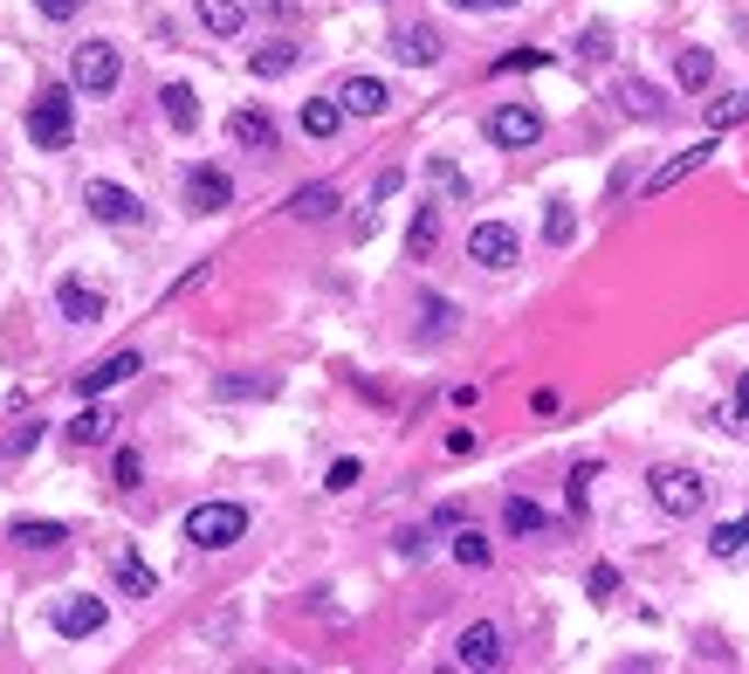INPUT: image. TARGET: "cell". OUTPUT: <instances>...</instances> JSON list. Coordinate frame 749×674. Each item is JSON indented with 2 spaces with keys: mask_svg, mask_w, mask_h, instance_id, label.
<instances>
[{
  "mask_svg": "<svg viewBox=\"0 0 749 674\" xmlns=\"http://www.w3.org/2000/svg\"><path fill=\"white\" fill-rule=\"evenodd\" d=\"M248 537V509L241 503H193L186 509V543L193 551H235Z\"/></svg>",
  "mask_w": 749,
  "mask_h": 674,
  "instance_id": "cell-1",
  "label": "cell"
},
{
  "mask_svg": "<svg viewBox=\"0 0 749 674\" xmlns=\"http://www.w3.org/2000/svg\"><path fill=\"white\" fill-rule=\"evenodd\" d=\"M29 138H35L42 151H69V138H76V97H69L63 83H48V90L29 103Z\"/></svg>",
  "mask_w": 749,
  "mask_h": 674,
  "instance_id": "cell-2",
  "label": "cell"
},
{
  "mask_svg": "<svg viewBox=\"0 0 749 674\" xmlns=\"http://www.w3.org/2000/svg\"><path fill=\"white\" fill-rule=\"evenodd\" d=\"M647 496H654L667 516H702V509H708V482L694 475V469H681V461H660V469L647 475Z\"/></svg>",
  "mask_w": 749,
  "mask_h": 674,
  "instance_id": "cell-3",
  "label": "cell"
},
{
  "mask_svg": "<svg viewBox=\"0 0 749 674\" xmlns=\"http://www.w3.org/2000/svg\"><path fill=\"white\" fill-rule=\"evenodd\" d=\"M117 76H124L117 42H76V56H69V83L83 90V97H111V90H117Z\"/></svg>",
  "mask_w": 749,
  "mask_h": 674,
  "instance_id": "cell-4",
  "label": "cell"
},
{
  "mask_svg": "<svg viewBox=\"0 0 749 674\" xmlns=\"http://www.w3.org/2000/svg\"><path fill=\"white\" fill-rule=\"evenodd\" d=\"M468 262H481V269H515L523 262V235H515L509 221H475L468 227Z\"/></svg>",
  "mask_w": 749,
  "mask_h": 674,
  "instance_id": "cell-5",
  "label": "cell"
},
{
  "mask_svg": "<svg viewBox=\"0 0 749 674\" xmlns=\"http://www.w3.org/2000/svg\"><path fill=\"white\" fill-rule=\"evenodd\" d=\"M488 138L502 151H530L544 138V111H536V103H496V111H488Z\"/></svg>",
  "mask_w": 749,
  "mask_h": 674,
  "instance_id": "cell-6",
  "label": "cell"
},
{
  "mask_svg": "<svg viewBox=\"0 0 749 674\" xmlns=\"http://www.w3.org/2000/svg\"><path fill=\"white\" fill-rule=\"evenodd\" d=\"M83 206H90L103 227H138V221H145V200H138L132 187H117V179H90V187H83Z\"/></svg>",
  "mask_w": 749,
  "mask_h": 674,
  "instance_id": "cell-7",
  "label": "cell"
},
{
  "mask_svg": "<svg viewBox=\"0 0 749 674\" xmlns=\"http://www.w3.org/2000/svg\"><path fill=\"white\" fill-rule=\"evenodd\" d=\"M454 661H461V667H475V674L502 667V661H509V640H502V627H496V619H475V627H461V640H454Z\"/></svg>",
  "mask_w": 749,
  "mask_h": 674,
  "instance_id": "cell-8",
  "label": "cell"
},
{
  "mask_svg": "<svg viewBox=\"0 0 749 674\" xmlns=\"http://www.w3.org/2000/svg\"><path fill=\"white\" fill-rule=\"evenodd\" d=\"M186 206H193V214H227V206H235V179H227V166H193L186 172Z\"/></svg>",
  "mask_w": 749,
  "mask_h": 674,
  "instance_id": "cell-9",
  "label": "cell"
},
{
  "mask_svg": "<svg viewBox=\"0 0 749 674\" xmlns=\"http://www.w3.org/2000/svg\"><path fill=\"white\" fill-rule=\"evenodd\" d=\"M138 372H145V358H138V351H111V358H97L90 372H76V393H83V400H103L111 385L138 379Z\"/></svg>",
  "mask_w": 749,
  "mask_h": 674,
  "instance_id": "cell-10",
  "label": "cell"
},
{
  "mask_svg": "<svg viewBox=\"0 0 749 674\" xmlns=\"http://www.w3.org/2000/svg\"><path fill=\"white\" fill-rule=\"evenodd\" d=\"M103 619H111V606H103L97 592H76V599L56 606V633L63 640H90V633H103Z\"/></svg>",
  "mask_w": 749,
  "mask_h": 674,
  "instance_id": "cell-11",
  "label": "cell"
},
{
  "mask_svg": "<svg viewBox=\"0 0 749 674\" xmlns=\"http://www.w3.org/2000/svg\"><path fill=\"white\" fill-rule=\"evenodd\" d=\"M56 310H63L69 324H103V310H111V303H103V290H90V282L63 276V282H56Z\"/></svg>",
  "mask_w": 749,
  "mask_h": 674,
  "instance_id": "cell-12",
  "label": "cell"
},
{
  "mask_svg": "<svg viewBox=\"0 0 749 674\" xmlns=\"http://www.w3.org/2000/svg\"><path fill=\"white\" fill-rule=\"evenodd\" d=\"M338 103L351 117H385V103H393V90L378 83V76H344L338 83Z\"/></svg>",
  "mask_w": 749,
  "mask_h": 674,
  "instance_id": "cell-13",
  "label": "cell"
},
{
  "mask_svg": "<svg viewBox=\"0 0 749 674\" xmlns=\"http://www.w3.org/2000/svg\"><path fill=\"white\" fill-rule=\"evenodd\" d=\"M227 138H235L241 151H275V117L254 111V103H241V111L227 117Z\"/></svg>",
  "mask_w": 749,
  "mask_h": 674,
  "instance_id": "cell-14",
  "label": "cell"
},
{
  "mask_svg": "<svg viewBox=\"0 0 749 674\" xmlns=\"http://www.w3.org/2000/svg\"><path fill=\"white\" fill-rule=\"evenodd\" d=\"M193 14H200V29L214 35V42H235V35L248 29V8H241V0H200Z\"/></svg>",
  "mask_w": 749,
  "mask_h": 674,
  "instance_id": "cell-15",
  "label": "cell"
},
{
  "mask_svg": "<svg viewBox=\"0 0 749 674\" xmlns=\"http://www.w3.org/2000/svg\"><path fill=\"white\" fill-rule=\"evenodd\" d=\"M393 56H399L406 69H433L447 48H441V35H433V29H399V35H393Z\"/></svg>",
  "mask_w": 749,
  "mask_h": 674,
  "instance_id": "cell-16",
  "label": "cell"
},
{
  "mask_svg": "<svg viewBox=\"0 0 749 674\" xmlns=\"http://www.w3.org/2000/svg\"><path fill=\"white\" fill-rule=\"evenodd\" d=\"M159 111H166V124H172V132L186 138L193 124H200V97H193V83H166V90H159Z\"/></svg>",
  "mask_w": 749,
  "mask_h": 674,
  "instance_id": "cell-17",
  "label": "cell"
},
{
  "mask_svg": "<svg viewBox=\"0 0 749 674\" xmlns=\"http://www.w3.org/2000/svg\"><path fill=\"white\" fill-rule=\"evenodd\" d=\"M708 558H715V564L749 558V516H729V524H715V530H708Z\"/></svg>",
  "mask_w": 749,
  "mask_h": 674,
  "instance_id": "cell-18",
  "label": "cell"
},
{
  "mask_svg": "<svg viewBox=\"0 0 749 674\" xmlns=\"http://www.w3.org/2000/svg\"><path fill=\"white\" fill-rule=\"evenodd\" d=\"M433 241H441V206H412V227H406V255H412V262H427V255H433Z\"/></svg>",
  "mask_w": 749,
  "mask_h": 674,
  "instance_id": "cell-19",
  "label": "cell"
},
{
  "mask_svg": "<svg viewBox=\"0 0 749 674\" xmlns=\"http://www.w3.org/2000/svg\"><path fill=\"white\" fill-rule=\"evenodd\" d=\"M619 111L639 117V124H660V117H667V103H660L654 83H639V76H633V83H619Z\"/></svg>",
  "mask_w": 749,
  "mask_h": 674,
  "instance_id": "cell-20",
  "label": "cell"
},
{
  "mask_svg": "<svg viewBox=\"0 0 749 674\" xmlns=\"http://www.w3.org/2000/svg\"><path fill=\"white\" fill-rule=\"evenodd\" d=\"M708 151H715L708 138H702V145H688V151H681V159H667V166H660V172L647 179V193H667V187H681V179H688V172H702V166H708Z\"/></svg>",
  "mask_w": 749,
  "mask_h": 674,
  "instance_id": "cell-21",
  "label": "cell"
},
{
  "mask_svg": "<svg viewBox=\"0 0 749 674\" xmlns=\"http://www.w3.org/2000/svg\"><path fill=\"white\" fill-rule=\"evenodd\" d=\"M290 214L296 221H330V214H338V187H324V179H317V187H296L290 193Z\"/></svg>",
  "mask_w": 749,
  "mask_h": 674,
  "instance_id": "cell-22",
  "label": "cell"
},
{
  "mask_svg": "<svg viewBox=\"0 0 749 674\" xmlns=\"http://www.w3.org/2000/svg\"><path fill=\"white\" fill-rule=\"evenodd\" d=\"M502 530H509V537H544V530H551V516L536 509L530 496H509V503H502Z\"/></svg>",
  "mask_w": 749,
  "mask_h": 674,
  "instance_id": "cell-23",
  "label": "cell"
},
{
  "mask_svg": "<svg viewBox=\"0 0 749 674\" xmlns=\"http://www.w3.org/2000/svg\"><path fill=\"white\" fill-rule=\"evenodd\" d=\"M674 83L694 97V90H708L715 83V56H708V48H681V56H674Z\"/></svg>",
  "mask_w": 749,
  "mask_h": 674,
  "instance_id": "cell-24",
  "label": "cell"
},
{
  "mask_svg": "<svg viewBox=\"0 0 749 674\" xmlns=\"http://www.w3.org/2000/svg\"><path fill=\"white\" fill-rule=\"evenodd\" d=\"M338 124H344V103L338 97H309L303 103V132L309 138H338Z\"/></svg>",
  "mask_w": 749,
  "mask_h": 674,
  "instance_id": "cell-25",
  "label": "cell"
},
{
  "mask_svg": "<svg viewBox=\"0 0 749 674\" xmlns=\"http://www.w3.org/2000/svg\"><path fill=\"white\" fill-rule=\"evenodd\" d=\"M14 543H21V551H63L69 530L48 524V516H29V524H14Z\"/></svg>",
  "mask_w": 749,
  "mask_h": 674,
  "instance_id": "cell-26",
  "label": "cell"
},
{
  "mask_svg": "<svg viewBox=\"0 0 749 674\" xmlns=\"http://www.w3.org/2000/svg\"><path fill=\"white\" fill-rule=\"evenodd\" d=\"M117 592H132V599H151V592H159V572H151L145 558L124 551V558H117Z\"/></svg>",
  "mask_w": 749,
  "mask_h": 674,
  "instance_id": "cell-27",
  "label": "cell"
},
{
  "mask_svg": "<svg viewBox=\"0 0 749 674\" xmlns=\"http://www.w3.org/2000/svg\"><path fill=\"white\" fill-rule=\"evenodd\" d=\"M248 69H254V76H290V69H296V42H269V48H254Z\"/></svg>",
  "mask_w": 749,
  "mask_h": 674,
  "instance_id": "cell-28",
  "label": "cell"
},
{
  "mask_svg": "<svg viewBox=\"0 0 749 674\" xmlns=\"http://www.w3.org/2000/svg\"><path fill=\"white\" fill-rule=\"evenodd\" d=\"M749 117V90H729V97H708V132H729V124Z\"/></svg>",
  "mask_w": 749,
  "mask_h": 674,
  "instance_id": "cell-29",
  "label": "cell"
},
{
  "mask_svg": "<svg viewBox=\"0 0 749 674\" xmlns=\"http://www.w3.org/2000/svg\"><path fill=\"white\" fill-rule=\"evenodd\" d=\"M69 440H76V448H97V440H111V413L83 406V413H76V420H69Z\"/></svg>",
  "mask_w": 749,
  "mask_h": 674,
  "instance_id": "cell-30",
  "label": "cell"
},
{
  "mask_svg": "<svg viewBox=\"0 0 749 674\" xmlns=\"http://www.w3.org/2000/svg\"><path fill=\"white\" fill-rule=\"evenodd\" d=\"M111 482H117V488H138V482H145V454H138V448H117V454H111Z\"/></svg>",
  "mask_w": 749,
  "mask_h": 674,
  "instance_id": "cell-31",
  "label": "cell"
},
{
  "mask_svg": "<svg viewBox=\"0 0 749 674\" xmlns=\"http://www.w3.org/2000/svg\"><path fill=\"white\" fill-rule=\"evenodd\" d=\"M35 440H42V420H21L14 434H0V461H21V454L35 448Z\"/></svg>",
  "mask_w": 749,
  "mask_h": 674,
  "instance_id": "cell-32",
  "label": "cell"
},
{
  "mask_svg": "<svg viewBox=\"0 0 749 674\" xmlns=\"http://www.w3.org/2000/svg\"><path fill=\"white\" fill-rule=\"evenodd\" d=\"M358 482H365V461H330V475H324V488H330V496H344V488H358Z\"/></svg>",
  "mask_w": 749,
  "mask_h": 674,
  "instance_id": "cell-33",
  "label": "cell"
},
{
  "mask_svg": "<svg viewBox=\"0 0 749 674\" xmlns=\"http://www.w3.org/2000/svg\"><path fill=\"white\" fill-rule=\"evenodd\" d=\"M214 393H220V400H269V393H275V379H220Z\"/></svg>",
  "mask_w": 749,
  "mask_h": 674,
  "instance_id": "cell-34",
  "label": "cell"
},
{
  "mask_svg": "<svg viewBox=\"0 0 749 674\" xmlns=\"http://www.w3.org/2000/svg\"><path fill=\"white\" fill-rule=\"evenodd\" d=\"M427 179H433V187H441V193H454V200H468V179L454 172V159H427Z\"/></svg>",
  "mask_w": 749,
  "mask_h": 674,
  "instance_id": "cell-35",
  "label": "cell"
},
{
  "mask_svg": "<svg viewBox=\"0 0 749 674\" xmlns=\"http://www.w3.org/2000/svg\"><path fill=\"white\" fill-rule=\"evenodd\" d=\"M454 558L468 564V572H481V564H488V537H481V530H461V537H454Z\"/></svg>",
  "mask_w": 749,
  "mask_h": 674,
  "instance_id": "cell-36",
  "label": "cell"
},
{
  "mask_svg": "<svg viewBox=\"0 0 749 674\" xmlns=\"http://www.w3.org/2000/svg\"><path fill=\"white\" fill-rule=\"evenodd\" d=\"M571 227H578V221H571V200H551V214H544V235L564 248V241H571Z\"/></svg>",
  "mask_w": 749,
  "mask_h": 674,
  "instance_id": "cell-37",
  "label": "cell"
},
{
  "mask_svg": "<svg viewBox=\"0 0 749 674\" xmlns=\"http://www.w3.org/2000/svg\"><path fill=\"white\" fill-rule=\"evenodd\" d=\"M578 56H585V63H605V56H612V35H605V29H585V35H578Z\"/></svg>",
  "mask_w": 749,
  "mask_h": 674,
  "instance_id": "cell-38",
  "label": "cell"
},
{
  "mask_svg": "<svg viewBox=\"0 0 749 674\" xmlns=\"http://www.w3.org/2000/svg\"><path fill=\"white\" fill-rule=\"evenodd\" d=\"M447 330H454V303L427 296V337H447Z\"/></svg>",
  "mask_w": 749,
  "mask_h": 674,
  "instance_id": "cell-39",
  "label": "cell"
},
{
  "mask_svg": "<svg viewBox=\"0 0 749 674\" xmlns=\"http://www.w3.org/2000/svg\"><path fill=\"white\" fill-rule=\"evenodd\" d=\"M612 592H619V572H612V564H591V599H612Z\"/></svg>",
  "mask_w": 749,
  "mask_h": 674,
  "instance_id": "cell-40",
  "label": "cell"
},
{
  "mask_svg": "<svg viewBox=\"0 0 749 674\" xmlns=\"http://www.w3.org/2000/svg\"><path fill=\"white\" fill-rule=\"evenodd\" d=\"M461 14H509V8H523V0H454Z\"/></svg>",
  "mask_w": 749,
  "mask_h": 674,
  "instance_id": "cell-41",
  "label": "cell"
},
{
  "mask_svg": "<svg viewBox=\"0 0 749 674\" xmlns=\"http://www.w3.org/2000/svg\"><path fill=\"white\" fill-rule=\"evenodd\" d=\"M35 8H42L48 21H76V14H83V0H35Z\"/></svg>",
  "mask_w": 749,
  "mask_h": 674,
  "instance_id": "cell-42",
  "label": "cell"
},
{
  "mask_svg": "<svg viewBox=\"0 0 749 674\" xmlns=\"http://www.w3.org/2000/svg\"><path fill=\"white\" fill-rule=\"evenodd\" d=\"M496 69H544V56H536V48H515V56H502Z\"/></svg>",
  "mask_w": 749,
  "mask_h": 674,
  "instance_id": "cell-43",
  "label": "cell"
},
{
  "mask_svg": "<svg viewBox=\"0 0 749 674\" xmlns=\"http://www.w3.org/2000/svg\"><path fill=\"white\" fill-rule=\"evenodd\" d=\"M736 420L749 427V372H736Z\"/></svg>",
  "mask_w": 749,
  "mask_h": 674,
  "instance_id": "cell-44",
  "label": "cell"
},
{
  "mask_svg": "<svg viewBox=\"0 0 749 674\" xmlns=\"http://www.w3.org/2000/svg\"><path fill=\"white\" fill-rule=\"evenodd\" d=\"M262 8H269V14H296V8H303V0H262Z\"/></svg>",
  "mask_w": 749,
  "mask_h": 674,
  "instance_id": "cell-45",
  "label": "cell"
}]
</instances>
